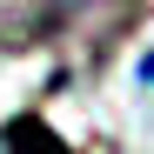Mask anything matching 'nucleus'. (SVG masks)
Segmentation results:
<instances>
[{"label":"nucleus","mask_w":154,"mask_h":154,"mask_svg":"<svg viewBox=\"0 0 154 154\" xmlns=\"http://www.w3.org/2000/svg\"><path fill=\"white\" fill-rule=\"evenodd\" d=\"M127 20H141V0H40V14H27L7 34V47H40V40H94L107 47Z\"/></svg>","instance_id":"f257e3e1"},{"label":"nucleus","mask_w":154,"mask_h":154,"mask_svg":"<svg viewBox=\"0 0 154 154\" xmlns=\"http://www.w3.org/2000/svg\"><path fill=\"white\" fill-rule=\"evenodd\" d=\"M0 154H81V147H67L40 114H14L0 127Z\"/></svg>","instance_id":"f03ea898"}]
</instances>
